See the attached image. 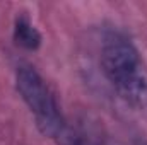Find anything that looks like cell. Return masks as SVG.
Wrapping results in <instances>:
<instances>
[{
  "instance_id": "6da1fadb",
  "label": "cell",
  "mask_w": 147,
  "mask_h": 145,
  "mask_svg": "<svg viewBox=\"0 0 147 145\" xmlns=\"http://www.w3.org/2000/svg\"><path fill=\"white\" fill-rule=\"evenodd\" d=\"M101 67L118 96L130 106L147 109V67L137 48L118 33H108L101 46Z\"/></svg>"
},
{
  "instance_id": "7a4b0ae2",
  "label": "cell",
  "mask_w": 147,
  "mask_h": 145,
  "mask_svg": "<svg viewBox=\"0 0 147 145\" xmlns=\"http://www.w3.org/2000/svg\"><path fill=\"white\" fill-rule=\"evenodd\" d=\"M16 84L22 101L34 114L38 128L58 145H87L63 119L60 108L43 77L31 65H19Z\"/></svg>"
},
{
  "instance_id": "3957f363",
  "label": "cell",
  "mask_w": 147,
  "mask_h": 145,
  "mask_svg": "<svg viewBox=\"0 0 147 145\" xmlns=\"http://www.w3.org/2000/svg\"><path fill=\"white\" fill-rule=\"evenodd\" d=\"M14 39L24 50H38L41 44V34L36 28L26 19L19 17L14 26Z\"/></svg>"
}]
</instances>
